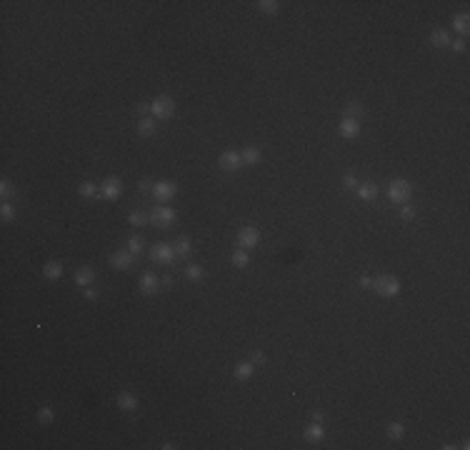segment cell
<instances>
[{"label": "cell", "mask_w": 470, "mask_h": 450, "mask_svg": "<svg viewBox=\"0 0 470 450\" xmlns=\"http://www.w3.org/2000/svg\"><path fill=\"white\" fill-rule=\"evenodd\" d=\"M153 185H155V183H153V180H148V178H145V180H140V185H138V188H140V190H143V193H153Z\"/></svg>", "instance_id": "obj_39"}, {"label": "cell", "mask_w": 470, "mask_h": 450, "mask_svg": "<svg viewBox=\"0 0 470 450\" xmlns=\"http://www.w3.org/2000/svg\"><path fill=\"white\" fill-rule=\"evenodd\" d=\"M143 245H145V240H143L140 235H133V238H128V250H130L133 255H140V253H143Z\"/></svg>", "instance_id": "obj_30"}, {"label": "cell", "mask_w": 470, "mask_h": 450, "mask_svg": "<svg viewBox=\"0 0 470 450\" xmlns=\"http://www.w3.org/2000/svg\"><path fill=\"white\" fill-rule=\"evenodd\" d=\"M160 283H163V285H165V288H170V285H173V283H175V280H173V275H165V278H163V280H160Z\"/></svg>", "instance_id": "obj_43"}, {"label": "cell", "mask_w": 470, "mask_h": 450, "mask_svg": "<svg viewBox=\"0 0 470 450\" xmlns=\"http://www.w3.org/2000/svg\"><path fill=\"white\" fill-rule=\"evenodd\" d=\"M313 420H315V423H323V413L315 410V413H313Z\"/></svg>", "instance_id": "obj_44"}, {"label": "cell", "mask_w": 470, "mask_h": 450, "mask_svg": "<svg viewBox=\"0 0 470 450\" xmlns=\"http://www.w3.org/2000/svg\"><path fill=\"white\" fill-rule=\"evenodd\" d=\"M450 25H453V30H455V33H460V35H468V30H470V18H468V13L453 15Z\"/></svg>", "instance_id": "obj_19"}, {"label": "cell", "mask_w": 470, "mask_h": 450, "mask_svg": "<svg viewBox=\"0 0 470 450\" xmlns=\"http://www.w3.org/2000/svg\"><path fill=\"white\" fill-rule=\"evenodd\" d=\"M173 248H175V255H183V258H185V255L193 250V240H190L188 235H180V238L173 243Z\"/></svg>", "instance_id": "obj_24"}, {"label": "cell", "mask_w": 470, "mask_h": 450, "mask_svg": "<svg viewBox=\"0 0 470 450\" xmlns=\"http://www.w3.org/2000/svg\"><path fill=\"white\" fill-rule=\"evenodd\" d=\"M358 285H360V288H373V278H370V275H360Z\"/></svg>", "instance_id": "obj_40"}, {"label": "cell", "mask_w": 470, "mask_h": 450, "mask_svg": "<svg viewBox=\"0 0 470 450\" xmlns=\"http://www.w3.org/2000/svg\"><path fill=\"white\" fill-rule=\"evenodd\" d=\"M218 165H220L223 170H228V173H235L238 168H243V155H240L238 150H225V153H220Z\"/></svg>", "instance_id": "obj_9"}, {"label": "cell", "mask_w": 470, "mask_h": 450, "mask_svg": "<svg viewBox=\"0 0 470 450\" xmlns=\"http://www.w3.org/2000/svg\"><path fill=\"white\" fill-rule=\"evenodd\" d=\"M453 53H465L468 50V45H465V40H450V45H448Z\"/></svg>", "instance_id": "obj_37"}, {"label": "cell", "mask_w": 470, "mask_h": 450, "mask_svg": "<svg viewBox=\"0 0 470 450\" xmlns=\"http://www.w3.org/2000/svg\"><path fill=\"white\" fill-rule=\"evenodd\" d=\"M238 245L243 250H250L255 245H260V230L255 228V225H245V228L238 230Z\"/></svg>", "instance_id": "obj_6"}, {"label": "cell", "mask_w": 470, "mask_h": 450, "mask_svg": "<svg viewBox=\"0 0 470 450\" xmlns=\"http://www.w3.org/2000/svg\"><path fill=\"white\" fill-rule=\"evenodd\" d=\"M203 265H198V263H188L185 265V278L188 280H193V283H198V280H203Z\"/></svg>", "instance_id": "obj_26"}, {"label": "cell", "mask_w": 470, "mask_h": 450, "mask_svg": "<svg viewBox=\"0 0 470 450\" xmlns=\"http://www.w3.org/2000/svg\"><path fill=\"white\" fill-rule=\"evenodd\" d=\"M355 190H358L360 200H375L378 198V185L375 183H360Z\"/></svg>", "instance_id": "obj_20"}, {"label": "cell", "mask_w": 470, "mask_h": 450, "mask_svg": "<svg viewBox=\"0 0 470 450\" xmlns=\"http://www.w3.org/2000/svg\"><path fill=\"white\" fill-rule=\"evenodd\" d=\"M303 435H305V440H308V443H320V440H323V435H325L323 423H315V420H313V423L305 428V433H303Z\"/></svg>", "instance_id": "obj_17"}, {"label": "cell", "mask_w": 470, "mask_h": 450, "mask_svg": "<svg viewBox=\"0 0 470 450\" xmlns=\"http://www.w3.org/2000/svg\"><path fill=\"white\" fill-rule=\"evenodd\" d=\"M133 263H135V258H133L130 250H115V253L110 255V265H113L115 270H130Z\"/></svg>", "instance_id": "obj_11"}, {"label": "cell", "mask_w": 470, "mask_h": 450, "mask_svg": "<svg viewBox=\"0 0 470 450\" xmlns=\"http://www.w3.org/2000/svg\"><path fill=\"white\" fill-rule=\"evenodd\" d=\"M135 110H138V113H140V115L145 118V113L150 110V103H138V105H135Z\"/></svg>", "instance_id": "obj_41"}, {"label": "cell", "mask_w": 470, "mask_h": 450, "mask_svg": "<svg viewBox=\"0 0 470 450\" xmlns=\"http://www.w3.org/2000/svg\"><path fill=\"white\" fill-rule=\"evenodd\" d=\"M43 275H45L48 280H58V278L63 275V263H58V260H50V263H45V268H43Z\"/></svg>", "instance_id": "obj_22"}, {"label": "cell", "mask_w": 470, "mask_h": 450, "mask_svg": "<svg viewBox=\"0 0 470 450\" xmlns=\"http://www.w3.org/2000/svg\"><path fill=\"white\" fill-rule=\"evenodd\" d=\"M93 283H95V270H93V268L83 265V268L75 270V285H80V288H90Z\"/></svg>", "instance_id": "obj_13"}, {"label": "cell", "mask_w": 470, "mask_h": 450, "mask_svg": "<svg viewBox=\"0 0 470 450\" xmlns=\"http://www.w3.org/2000/svg\"><path fill=\"white\" fill-rule=\"evenodd\" d=\"M173 220H175V210L168 208V205H155L153 213H150V223L158 225V228H168Z\"/></svg>", "instance_id": "obj_7"}, {"label": "cell", "mask_w": 470, "mask_h": 450, "mask_svg": "<svg viewBox=\"0 0 470 450\" xmlns=\"http://www.w3.org/2000/svg\"><path fill=\"white\" fill-rule=\"evenodd\" d=\"M343 185H345L348 190H355L360 183H358V178H355L353 173H345V175H343Z\"/></svg>", "instance_id": "obj_35"}, {"label": "cell", "mask_w": 470, "mask_h": 450, "mask_svg": "<svg viewBox=\"0 0 470 450\" xmlns=\"http://www.w3.org/2000/svg\"><path fill=\"white\" fill-rule=\"evenodd\" d=\"M0 218H3L5 223H8V220H15V208H13V203L3 200V205H0Z\"/></svg>", "instance_id": "obj_31"}, {"label": "cell", "mask_w": 470, "mask_h": 450, "mask_svg": "<svg viewBox=\"0 0 470 450\" xmlns=\"http://www.w3.org/2000/svg\"><path fill=\"white\" fill-rule=\"evenodd\" d=\"M98 190H100V188H98L93 180H83V183L78 185V193H80L83 198H95V195H98Z\"/></svg>", "instance_id": "obj_28"}, {"label": "cell", "mask_w": 470, "mask_h": 450, "mask_svg": "<svg viewBox=\"0 0 470 450\" xmlns=\"http://www.w3.org/2000/svg\"><path fill=\"white\" fill-rule=\"evenodd\" d=\"M240 155H243V165H260V160H263V153H260V148H255V145L243 148Z\"/></svg>", "instance_id": "obj_15"}, {"label": "cell", "mask_w": 470, "mask_h": 450, "mask_svg": "<svg viewBox=\"0 0 470 450\" xmlns=\"http://www.w3.org/2000/svg\"><path fill=\"white\" fill-rule=\"evenodd\" d=\"M85 298L88 300H98V290L95 288H85Z\"/></svg>", "instance_id": "obj_42"}, {"label": "cell", "mask_w": 470, "mask_h": 450, "mask_svg": "<svg viewBox=\"0 0 470 450\" xmlns=\"http://www.w3.org/2000/svg\"><path fill=\"white\" fill-rule=\"evenodd\" d=\"M150 113H153L155 120H170L175 115V100L170 95H158L150 103Z\"/></svg>", "instance_id": "obj_2"}, {"label": "cell", "mask_w": 470, "mask_h": 450, "mask_svg": "<svg viewBox=\"0 0 470 450\" xmlns=\"http://www.w3.org/2000/svg\"><path fill=\"white\" fill-rule=\"evenodd\" d=\"M410 195H413V185H410V180H405V178H395V180H390V185H388V198H390L395 205H405V203L410 200Z\"/></svg>", "instance_id": "obj_1"}, {"label": "cell", "mask_w": 470, "mask_h": 450, "mask_svg": "<svg viewBox=\"0 0 470 450\" xmlns=\"http://www.w3.org/2000/svg\"><path fill=\"white\" fill-rule=\"evenodd\" d=\"M175 193H178V185H175L173 180H158V183L153 185V198H155L160 205L170 203V200L175 198Z\"/></svg>", "instance_id": "obj_4"}, {"label": "cell", "mask_w": 470, "mask_h": 450, "mask_svg": "<svg viewBox=\"0 0 470 450\" xmlns=\"http://www.w3.org/2000/svg\"><path fill=\"white\" fill-rule=\"evenodd\" d=\"M265 360H268V355H265L263 350H253V355H250V363H253V365H265Z\"/></svg>", "instance_id": "obj_36"}, {"label": "cell", "mask_w": 470, "mask_h": 450, "mask_svg": "<svg viewBox=\"0 0 470 450\" xmlns=\"http://www.w3.org/2000/svg\"><path fill=\"white\" fill-rule=\"evenodd\" d=\"M230 263H233L235 268H248V263H250V255H248V250H243V248L233 250V255H230Z\"/></svg>", "instance_id": "obj_23"}, {"label": "cell", "mask_w": 470, "mask_h": 450, "mask_svg": "<svg viewBox=\"0 0 470 450\" xmlns=\"http://www.w3.org/2000/svg\"><path fill=\"white\" fill-rule=\"evenodd\" d=\"M360 115H363V105H360V103H348V105H345V118L360 120Z\"/></svg>", "instance_id": "obj_32"}, {"label": "cell", "mask_w": 470, "mask_h": 450, "mask_svg": "<svg viewBox=\"0 0 470 450\" xmlns=\"http://www.w3.org/2000/svg\"><path fill=\"white\" fill-rule=\"evenodd\" d=\"M160 448H163V450H173V448H178V445H173V443H163Z\"/></svg>", "instance_id": "obj_45"}, {"label": "cell", "mask_w": 470, "mask_h": 450, "mask_svg": "<svg viewBox=\"0 0 470 450\" xmlns=\"http://www.w3.org/2000/svg\"><path fill=\"white\" fill-rule=\"evenodd\" d=\"M373 290L383 298H395L400 293V280L395 275H378L373 278Z\"/></svg>", "instance_id": "obj_3"}, {"label": "cell", "mask_w": 470, "mask_h": 450, "mask_svg": "<svg viewBox=\"0 0 470 450\" xmlns=\"http://www.w3.org/2000/svg\"><path fill=\"white\" fill-rule=\"evenodd\" d=\"M403 435H405V425H403V423H398V420L388 423V438H390V440H400Z\"/></svg>", "instance_id": "obj_29"}, {"label": "cell", "mask_w": 470, "mask_h": 450, "mask_svg": "<svg viewBox=\"0 0 470 450\" xmlns=\"http://www.w3.org/2000/svg\"><path fill=\"white\" fill-rule=\"evenodd\" d=\"M150 260L158 263V265H170L175 260V248L168 245V243H155L150 248Z\"/></svg>", "instance_id": "obj_5"}, {"label": "cell", "mask_w": 470, "mask_h": 450, "mask_svg": "<svg viewBox=\"0 0 470 450\" xmlns=\"http://www.w3.org/2000/svg\"><path fill=\"white\" fill-rule=\"evenodd\" d=\"M255 8H258L260 13H265V15H275V13L280 10V3H278V0H258Z\"/></svg>", "instance_id": "obj_25"}, {"label": "cell", "mask_w": 470, "mask_h": 450, "mask_svg": "<svg viewBox=\"0 0 470 450\" xmlns=\"http://www.w3.org/2000/svg\"><path fill=\"white\" fill-rule=\"evenodd\" d=\"M450 40H453V38H450L448 30H433V33H430V43H433L435 48H448Z\"/></svg>", "instance_id": "obj_21"}, {"label": "cell", "mask_w": 470, "mask_h": 450, "mask_svg": "<svg viewBox=\"0 0 470 450\" xmlns=\"http://www.w3.org/2000/svg\"><path fill=\"white\" fill-rule=\"evenodd\" d=\"M138 285H140V293H143V295H155L158 288H160V280L155 278V273H143Z\"/></svg>", "instance_id": "obj_12"}, {"label": "cell", "mask_w": 470, "mask_h": 450, "mask_svg": "<svg viewBox=\"0 0 470 450\" xmlns=\"http://www.w3.org/2000/svg\"><path fill=\"white\" fill-rule=\"evenodd\" d=\"M135 130L143 135V138H150V135H155V130H158V125H155V118H140L138 120V125H135Z\"/></svg>", "instance_id": "obj_16"}, {"label": "cell", "mask_w": 470, "mask_h": 450, "mask_svg": "<svg viewBox=\"0 0 470 450\" xmlns=\"http://www.w3.org/2000/svg\"><path fill=\"white\" fill-rule=\"evenodd\" d=\"M13 193H15V188H13L10 180H0V195H3V200H8Z\"/></svg>", "instance_id": "obj_34"}, {"label": "cell", "mask_w": 470, "mask_h": 450, "mask_svg": "<svg viewBox=\"0 0 470 450\" xmlns=\"http://www.w3.org/2000/svg\"><path fill=\"white\" fill-rule=\"evenodd\" d=\"M100 195H103L105 200H118V198L123 195V180L115 178V175L105 178L103 185H100Z\"/></svg>", "instance_id": "obj_8"}, {"label": "cell", "mask_w": 470, "mask_h": 450, "mask_svg": "<svg viewBox=\"0 0 470 450\" xmlns=\"http://www.w3.org/2000/svg\"><path fill=\"white\" fill-rule=\"evenodd\" d=\"M400 218L403 220H415V210L410 205H400Z\"/></svg>", "instance_id": "obj_38"}, {"label": "cell", "mask_w": 470, "mask_h": 450, "mask_svg": "<svg viewBox=\"0 0 470 450\" xmlns=\"http://www.w3.org/2000/svg\"><path fill=\"white\" fill-rule=\"evenodd\" d=\"M115 405H118L120 410H135V408H138V395L130 393V390H123V393H118Z\"/></svg>", "instance_id": "obj_14"}, {"label": "cell", "mask_w": 470, "mask_h": 450, "mask_svg": "<svg viewBox=\"0 0 470 450\" xmlns=\"http://www.w3.org/2000/svg\"><path fill=\"white\" fill-rule=\"evenodd\" d=\"M338 133H340V138H345V140H353V138H358V135H360V120H353V118H343V120L338 123Z\"/></svg>", "instance_id": "obj_10"}, {"label": "cell", "mask_w": 470, "mask_h": 450, "mask_svg": "<svg viewBox=\"0 0 470 450\" xmlns=\"http://www.w3.org/2000/svg\"><path fill=\"white\" fill-rule=\"evenodd\" d=\"M128 220H130V225L140 228V225H145V223H148V215H145V213H140V210H133V213L128 215Z\"/></svg>", "instance_id": "obj_33"}, {"label": "cell", "mask_w": 470, "mask_h": 450, "mask_svg": "<svg viewBox=\"0 0 470 450\" xmlns=\"http://www.w3.org/2000/svg\"><path fill=\"white\" fill-rule=\"evenodd\" d=\"M35 420H38L40 425H50V423L55 420V410H53V408H48V405H43V408L35 413Z\"/></svg>", "instance_id": "obj_27"}, {"label": "cell", "mask_w": 470, "mask_h": 450, "mask_svg": "<svg viewBox=\"0 0 470 450\" xmlns=\"http://www.w3.org/2000/svg\"><path fill=\"white\" fill-rule=\"evenodd\" d=\"M253 373H255V365H253L250 360H243V363H238V365H235V370H233L235 380H248V378H250Z\"/></svg>", "instance_id": "obj_18"}]
</instances>
